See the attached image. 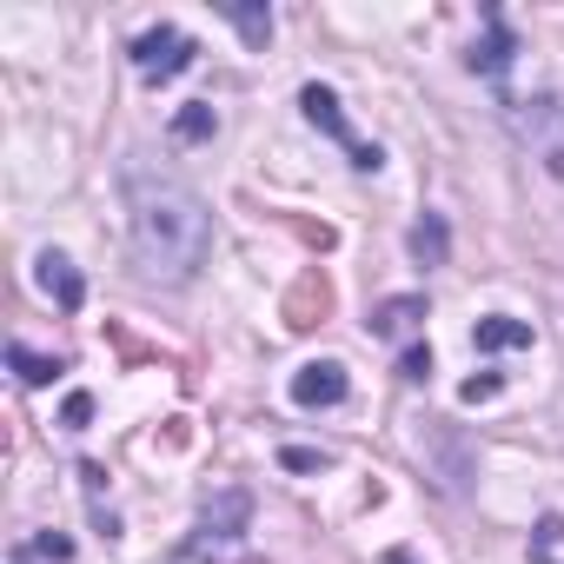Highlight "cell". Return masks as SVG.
<instances>
[{
  "label": "cell",
  "mask_w": 564,
  "mask_h": 564,
  "mask_svg": "<svg viewBox=\"0 0 564 564\" xmlns=\"http://www.w3.org/2000/svg\"><path fill=\"white\" fill-rule=\"evenodd\" d=\"M127 213H133V252L153 279H193L213 252V213L206 199L173 180V173H153L140 153L127 160Z\"/></svg>",
  "instance_id": "obj_1"
},
{
  "label": "cell",
  "mask_w": 564,
  "mask_h": 564,
  "mask_svg": "<svg viewBox=\"0 0 564 564\" xmlns=\"http://www.w3.org/2000/svg\"><path fill=\"white\" fill-rule=\"evenodd\" d=\"M511 133L531 147V160L564 180V94H531V100H511Z\"/></svg>",
  "instance_id": "obj_2"
},
{
  "label": "cell",
  "mask_w": 564,
  "mask_h": 564,
  "mask_svg": "<svg viewBox=\"0 0 564 564\" xmlns=\"http://www.w3.org/2000/svg\"><path fill=\"white\" fill-rule=\"evenodd\" d=\"M193 34H180L173 21H160V28H147V34H133V47H127V61H133V74L147 80V87H166V80H180L186 67H193Z\"/></svg>",
  "instance_id": "obj_3"
},
{
  "label": "cell",
  "mask_w": 564,
  "mask_h": 564,
  "mask_svg": "<svg viewBox=\"0 0 564 564\" xmlns=\"http://www.w3.org/2000/svg\"><path fill=\"white\" fill-rule=\"evenodd\" d=\"M246 524H252V498H246V491H219V498H206L199 531H193L180 551H186V557H226V551L246 538Z\"/></svg>",
  "instance_id": "obj_4"
},
{
  "label": "cell",
  "mask_w": 564,
  "mask_h": 564,
  "mask_svg": "<svg viewBox=\"0 0 564 564\" xmlns=\"http://www.w3.org/2000/svg\"><path fill=\"white\" fill-rule=\"evenodd\" d=\"M300 107H306V120H313L326 140H339V147H346V160H352L359 173H379V166H386V153H379V147L352 140V127H346V107H339V94H333V87H319V80H313V87L300 94Z\"/></svg>",
  "instance_id": "obj_5"
},
{
  "label": "cell",
  "mask_w": 564,
  "mask_h": 564,
  "mask_svg": "<svg viewBox=\"0 0 564 564\" xmlns=\"http://www.w3.org/2000/svg\"><path fill=\"white\" fill-rule=\"evenodd\" d=\"M279 319H286V333H313V326L333 319V279H326V265H306L293 279L286 300H279Z\"/></svg>",
  "instance_id": "obj_6"
},
{
  "label": "cell",
  "mask_w": 564,
  "mask_h": 564,
  "mask_svg": "<svg viewBox=\"0 0 564 564\" xmlns=\"http://www.w3.org/2000/svg\"><path fill=\"white\" fill-rule=\"evenodd\" d=\"M511 61H518V34L505 28V14H498V8H485V41L465 54V67H471L478 80H505V74H511Z\"/></svg>",
  "instance_id": "obj_7"
},
{
  "label": "cell",
  "mask_w": 564,
  "mask_h": 564,
  "mask_svg": "<svg viewBox=\"0 0 564 564\" xmlns=\"http://www.w3.org/2000/svg\"><path fill=\"white\" fill-rule=\"evenodd\" d=\"M346 392H352V379H346V366H339V359H313V366H300V372H293V405H306V412L339 405Z\"/></svg>",
  "instance_id": "obj_8"
},
{
  "label": "cell",
  "mask_w": 564,
  "mask_h": 564,
  "mask_svg": "<svg viewBox=\"0 0 564 564\" xmlns=\"http://www.w3.org/2000/svg\"><path fill=\"white\" fill-rule=\"evenodd\" d=\"M34 279H41V293H47L61 313H80V306H87V279L74 272L67 252H41V259H34Z\"/></svg>",
  "instance_id": "obj_9"
},
{
  "label": "cell",
  "mask_w": 564,
  "mask_h": 564,
  "mask_svg": "<svg viewBox=\"0 0 564 564\" xmlns=\"http://www.w3.org/2000/svg\"><path fill=\"white\" fill-rule=\"evenodd\" d=\"M366 326H372V339H405V333H419V326H425V293H399V300H379Z\"/></svg>",
  "instance_id": "obj_10"
},
{
  "label": "cell",
  "mask_w": 564,
  "mask_h": 564,
  "mask_svg": "<svg viewBox=\"0 0 564 564\" xmlns=\"http://www.w3.org/2000/svg\"><path fill=\"white\" fill-rule=\"evenodd\" d=\"M538 333H531V319H511V313H485L478 326H471V346L478 352H518V346H531Z\"/></svg>",
  "instance_id": "obj_11"
},
{
  "label": "cell",
  "mask_w": 564,
  "mask_h": 564,
  "mask_svg": "<svg viewBox=\"0 0 564 564\" xmlns=\"http://www.w3.org/2000/svg\"><path fill=\"white\" fill-rule=\"evenodd\" d=\"M8 366H14V379H21V386H54V379L67 372V359H41V352H28L21 339L8 346Z\"/></svg>",
  "instance_id": "obj_12"
},
{
  "label": "cell",
  "mask_w": 564,
  "mask_h": 564,
  "mask_svg": "<svg viewBox=\"0 0 564 564\" xmlns=\"http://www.w3.org/2000/svg\"><path fill=\"white\" fill-rule=\"evenodd\" d=\"M80 491H87V505H94L100 538H120V518H113V505H107V471H100V465H80Z\"/></svg>",
  "instance_id": "obj_13"
},
{
  "label": "cell",
  "mask_w": 564,
  "mask_h": 564,
  "mask_svg": "<svg viewBox=\"0 0 564 564\" xmlns=\"http://www.w3.org/2000/svg\"><path fill=\"white\" fill-rule=\"evenodd\" d=\"M445 246H452V239H445V219L425 213V219L412 226V259H419V265H445Z\"/></svg>",
  "instance_id": "obj_14"
},
{
  "label": "cell",
  "mask_w": 564,
  "mask_h": 564,
  "mask_svg": "<svg viewBox=\"0 0 564 564\" xmlns=\"http://www.w3.org/2000/svg\"><path fill=\"white\" fill-rule=\"evenodd\" d=\"M213 133H219V113L206 100H193V107L173 113V140H213Z\"/></svg>",
  "instance_id": "obj_15"
},
{
  "label": "cell",
  "mask_w": 564,
  "mask_h": 564,
  "mask_svg": "<svg viewBox=\"0 0 564 564\" xmlns=\"http://www.w3.org/2000/svg\"><path fill=\"white\" fill-rule=\"evenodd\" d=\"M272 219H279V226H286L293 239H306L313 252H333V246H339V232H333L326 219H300V213H272Z\"/></svg>",
  "instance_id": "obj_16"
},
{
  "label": "cell",
  "mask_w": 564,
  "mask_h": 564,
  "mask_svg": "<svg viewBox=\"0 0 564 564\" xmlns=\"http://www.w3.org/2000/svg\"><path fill=\"white\" fill-rule=\"evenodd\" d=\"M226 21L246 34V47H265V41H272V14H265V8H226Z\"/></svg>",
  "instance_id": "obj_17"
},
{
  "label": "cell",
  "mask_w": 564,
  "mask_h": 564,
  "mask_svg": "<svg viewBox=\"0 0 564 564\" xmlns=\"http://www.w3.org/2000/svg\"><path fill=\"white\" fill-rule=\"evenodd\" d=\"M107 346H113V352H120L127 366H140V359H160V352H153V346H140V339H133V333H127L120 319H107Z\"/></svg>",
  "instance_id": "obj_18"
},
{
  "label": "cell",
  "mask_w": 564,
  "mask_h": 564,
  "mask_svg": "<svg viewBox=\"0 0 564 564\" xmlns=\"http://www.w3.org/2000/svg\"><path fill=\"white\" fill-rule=\"evenodd\" d=\"M399 379H405V386L432 379V346H405V352H399Z\"/></svg>",
  "instance_id": "obj_19"
},
{
  "label": "cell",
  "mask_w": 564,
  "mask_h": 564,
  "mask_svg": "<svg viewBox=\"0 0 564 564\" xmlns=\"http://www.w3.org/2000/svg\"><path fill=\"white\" fill-rule=\"evenodd\" d=\"M279 465H286V471H326L333 458H326V452H313V445H286V452H279Z\"/></svg>",
  "instance_id": "obj_20"
},
{
  "label": "cell",
  "mask_w": 564,
  "mask_h": 564,
  "mask_svg": "<svg viewBox=\"0 0 564 564\" xmlns=\"http://www.w3.org/2000/svg\"><path fill=\"white\" fill-rule=\"evenodd\" d=\"M498 392H505V379H498V372H478V379H465V386H458V399H465V405H485V399H498Z\"/></svg>",
  "instance_id": "obj_21"
},
{
  "label": "cell",
  "mask_w": 564,
  "mask_h": 564,
  "mask_svg": "<svg viewBox=\"0 0 564 564\" xmlns=\"http://www.w3.org/2000/svg\"><path fill=\"white\" fill-rule=\"evenodd\" d=\"M557 538H564V518H538V538H531V557H538V564H551V551H557Z\"/></svg>",
  "instance_id": "obj_22"
},
{
  "label": "cell",
  "mask_w": 564,
  "mask_h": 564,
  "mask_svg": "<svg viewBox=\"0 0 564 564\" xmlns=\"http://www.w3.org/2000/svg\"><path fill=\"white\" fill-rule=\"evenodd\" d=\"M28 557H54V564H67V557H74V538H61V531H41V538L28 544Z\"/></svg>",
  "instance_id": "obj_23"
},
{
  "label": "cell",
  "mask_w": 564,
  "mask_h": 564,
  "mask_svg": "<svg viewBox=\"0 0 564 564\" xmlns=\"http://www.w3.org/2000/svg\"><path fill=\"white\" fill-rule=\"evenodd\" d=\"M87 419H94V399H87V392H74V399L61 405V425H67V432H87Z\"/></svg>",
  "instance_id": "obj_24"
},
{
  "label": "cell",
  "mask_w": 564,
  "mask_h": 564,
  "mask_svg": "<svg viewBox=\"0 0 564 564\" xmlns=\"http://www.w3.org/2000/svg\"><path fill=\"white\" fill-rule=\"evenodd\" d=\"M379 564H419V557H412V551H405V544H392V551H386V557H379Z\"/></svg>",
  "instance_id": "obj_25"
},
{
  "label": "cell",
  "mask_w": 564,
  "mask_h": 564,
  "mask_svg": "<svg viewBox=\"0 0 564 564\" xmlns=\"http://www.w3.org/2000/svg\"><path fill=\"white\" fill-rule=\"evenodd\" d=\"M14 564H28V551H14Z\"/></svg>",
  "instance_id": "obj_26"
}]
</instances>
